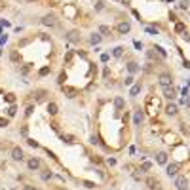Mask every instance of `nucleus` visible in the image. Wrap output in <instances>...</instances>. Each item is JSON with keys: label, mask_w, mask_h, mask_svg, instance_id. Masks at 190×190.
I'll use <instances>...</instances> for the list:
<instances>
[{"label": "nucleus", "mask_w": 190, "mask_h": 190, "mask_svg": "<svg viewBox=\"0 0 190 190\" xmlns=\"http://www.w3.org/2000/svg\"><path fill=\"white\" fill-rule=\"evenodd\" d=\"M175 186H177V190H188L186 177H177V179H175Z\"/></svg>", "instance_id": "1"}, {"label": "nucleus", "mask_w": 190, "mask_h": 190, "mask_svg": "<svg viewBox=\"0 0 190 190\" xmlns=\"http://www.w3.org/2000/svg\"><path fill=\"white\" fill-rule=\"evenodd\" d=\"M181 8H183V10L188 8V0H183V2H181Z\"/></svg>", "instance_id": "30"}, {"label": "nucleus", "mask_w": 190, "mask_h": 190, "mask_svg": "<svg viewBox=\"0 0 190 190\" xmlns=\"http://www.w3.org/2000/svg\"><path fill=\"white\" fill-rule=\"evenodd\" d=\"M139 91H141V86H133V87H131V91H129V95H137Z\"/></svg>", "instance_id": "20"}, {"label": "nucleus", "mask_w": 190, "mask_h": 190, "mask_svg": "<svg viewBox=\"0 0 190 190\" xmlns=\"http://www.w3.org/2000/svg\"><path fill=\"white\" fill-rule=\"evenodd\" d=\"M147 32H148V34H158V29H154V27H147Z\"/></svg>", "instance_id": "23"}, {"label": "nucleus", "mask_w": 190, "mask_h": 190, "mask_svg": "<svg viewBox=\"0 0 190 190\" xmlns=\"http://www.w3.org/2000/svg\"><path fill=\"white\" fill-rule=\"evenodd\" d=\"M141 122H143V112H141V110H137V112H135V116H133V124H135V126H139Z\"/></svg>", "instance_id": "14"}, {"label": "nucleus", "mask_w": 190, "mask_h": 190, "mask_svg": "<svg viewBox=\"0 0 190 190\" xmlns=\"http://www.w3.org/2000/svg\"><path fill=\"white\" fill-rule=\"evenodd\" d=\"M156 162L162 164V165H165V164H167V154H165V152H158V156H156Z\"/></svg>", "instance_id": "10"}, {"label": "nucleus", "mask_w": 190, "mask_h": 190, "mask_svg": "<svg viewBox=\"0 0 190 190\" xmlns=\"http://www.w3.org/2000/svg\"><path fill=\"white\" fill-rule=\"evenodd\" d=\"M165 112L169 114V116H175V114H177V107H175L173 103H169V105L165 107Z\"/></svg>", "instance_id": "13"}, {"label": "nucleus", "mask_w": 190, "mask_h": 190, "mask_svg": "<svg viewBox=\"0 0 190 190\" xmlns=\"http://www.w3.org/2000/svg\"><path fill=\"white\" fill-rule=\"evenodd\" d=\"M32 110H34L32 107H27V116H30V114H32Z\"/></svg>", "instance_id": "32"}, {"label": "nucleus", "mask_w": 190, "mask_h": 190, "mask_svg": "<svg viewBox=\"0 0 190 190\" xmlns=\"http://www.w3.org/2000/svg\"><path fill=\"white\" fill-rule=\"evenodd\" d=\"M42 25H46V27H55V25H57V21H55L53 15H44V17H42Z\"/></svg>", "instance_id": "4"}, {"label": "nucleus", "mask_w": 190, "mask_h": 190, "mask_svg": "<svg viewBox=\"0 0 190 190\" xmlns=\"http://www.w3.org/2000/svg\"><path fill=\"white\" fill-rule=\"evenodd\" d=\"M8 126V120L6 118H0V127H6Z\"/></svg>", "instance_id": "25"}, {"label": "nucleus", "mask_w": 190, "mask_h": 190, "mask_svg": "<svg viewBox=\"0 0 190 190\" xmlns=\"http://www.w3.org/2000/svg\"><path fill=\"white\" fill-rule=\"evenodd\" d=\"M51 179V171H44L42 173V181H50Z\"/></svg>", "instance_id": "21"}, {"label": "nucleus", "mask_w": 190, "mask_h": 190, "mask_svg": "<svg viewBox=\"0 0 190 190\" xmlns=\"http://www.w3.org/2000/svg\"><path fill=\"white\" fill-rule=\"evenodd\" d=\"M184 105H186V108H190V97H186V99H184Z\"/></svg>", "instance_id": "33"}, {"label": "nucleus", "mask_w": 190, "mask_h": 190, "mask_svg": "<svg viewBox=\"0 0 190 190\" xmlns=\"http://www.w3.org/2000/svg\"><path fill=\"white\" fill-rule=\"evenodd\" d=\"M177 171H179V164H169V165L165 167V173L169 175V177H175Z\"/></svg>", "instance_id": "7"}, {"label": "nucleus", "mask_w": 190, "mask_h": 190, "mask_svg": "<svg viewBox=\"0 0 190 190\" xmlns=\"http://www.w3.org/2000/svg\"><path fill=\"white\" fill-rule=\"evenodd\" d=\"M65 80H67V76H65V74H61V76H59V80H57V82H59V84H63Z\"/></svg>", "instance_id": "28"}, {"label": "nucleus", "mask_w": 190, "mask_h": 190, "mask_svg": "<svg viewBox=\"0 0 190 190\" xmlns=\"http://www.w3.org/2000/svg\"><path fill=\"white\" fill-rule=\"evenodd\" d=\"M116 30L120 32V34H127V32L131 30V25L127 23V21H120L118 27H116Z\"/></svg>", "instance_id": "2"}, {"label": "nucleus", "mask_w": 190, "mask_h": 190, "mask_svg": "<svg viewBox=\"0 0 190 190\" xmlns=\"http://www.w3.org/2000/svg\"><path fill=\"white\" fill-rule=\"evenodd\" d=\"M147 186H148L150 190H156V186H158V181H156L154 177H148V179H147Z\"/></svg>", "instance_id": "12"}, {"label": "nucleus", "mask_w": 190, "mask_h": 190, "mask_svg": "<svg viewBox=\"0 0 190 190\" xmlns=\"http://www.w3.org/2000/svg\"><path fill=\"white\" fill-rule=\"evenodd\" d=\"M48 112H50L51 116H55V114H57V105H55V103H50V105H48Z\"/></svg>", "instance_id": "16"}, {"label": "nucleus", "mask_w": 190, "mask_h": 190, "mask_svg": "<svg viewBox=\"0 0 190 190\" xmlns=\"http://www.w3.org/2000/svg\"><path fill=\"white\" fill-rule=\"evenodd\" d=\"M114 105H116V108H124V99L116 97V99H114Z\"/></svg>", "instance_id": "17"}, {"label": "nucleus", "mask_w": 190, "mask_h": 190, "mask_svg": "<svg viewBox=\"0 0 190 190\" xmlns=\"http://www.w3.org/2000/svg\"><path fill=\"white\" fill-rule=\"evenodd\" d=\"M101 40H103V36H101V34H97V32H93V34L89 36V42H91L93 46H97V44L101 42Z\"/></svg>", "instance_id": "11"}, {"label": "nucleus", "mask_w": 190, "mask_h": 190, "mask_svg": "<svg viewBox=\"0 0 190 190\" xmlns=\"http://www.w3.org/2000/svg\"><path fill=\"white\" fill-rule=\"evenodd\" d=\"M27 167H29L30 171H36L38 167H40V160H38V158H30V160L27 162Z\"/></svg>", "instance_id": "6"}, {"label": "nucleus", "mask_w": 190, "mask_h": 190, "mask_svg": "<svg viewBox=\"0 0 190 190\" xmlns=\"http://www.w3.org/2000/svg\"><path fill=\"white\" fill-rule=\"evenodd\" d=\"M23 156H25V154H23V150H21L19 147H15V148L12 150V158H14V160H17V162L23 160Z\"/></svg>", "instance_id": "8"}, {"label": "nucleus", "mask_w": 190, "mask_h": 190, "mask_svg": "<svg viewBox=\"0 0 190 190\" xmlns=\"http://www.w3.org/2000/svg\"><path fill=\"white\" fill-rule=\"evenodd\" d=\"M175 30H177V32H184V25H183V23H177V25H175Z\"/></svg>", "instance_id": "22"}, {"label": "nucleus", "mask_w": 190, "mask_h": 190, "mask_svg": "<svg viewBox=\"0 0 190 190\" xmlns=\"http://www.w3.org/2000/svg\"><path fill=\"white\" fill-rule=\"evenodd\" d=\"M127 71H129V72H131V74H135V72H137V71H139V65H137V63H135V61H131V63H129V65H127Z\"/></svg>", "instance_id": "15"}, {"label": "nucleus", "mask_w": 190, "mask_h": 190, "mask_svg": "<svg viewBox=\"0 0 190 190\" xmlns=\"http://www.w3.org/2000/svg\"><path fill=\"white\" fill-rule=\"evenodd\" d=\"M63 141H67V143H72V137H71V135H67V137H65V135H63Z\"/></svg>", "instance_id": "29"}, {"label": "nucleus", "mask_w": 190, "mask_h": 190, "mask_svg": "<svg viewBox=\"0 0 190 190\" xmlns=\"http://www.w3.org/2000/svg\"><path fill=\"white\" fill-rule=\"evenodd\" d=\"M17 59H19V55H17V53L14 51V53H12V61H17Z\"/></svg>", "instance_id": "31"}, {"label": "nucleus", "mask_w": 190, "mask_h": 190, "mask_svg": "<svg viewBox=\"0 0 190 190\" xmlns=\"http://www.w3.org/2000/svg\"><path fill=\"white\" fill-rule=\"evenodd\" d=\"M158 82H160L162 87H169V86H171V76H169V74H160Z\"/></svg>", "instance_id": "3"}, {"label": "nucleus", "mask_w": 190, "mask_h": 190, "mask_svg": "<svg viewBox=\"0 0 190 190\" xmlns=\"http://www.w3.org/2000/svg\"><path fill=\"white\" fill-rule=\"evenodd\" d=\"M23 190H36V186H30V184H27V186H25Z\"/></svg>", "instance_id": "34"}, {"label": "nucleus", "mask_w": 190, "mask_h": 190, "mask_svg": "<svg viewBox=\"0 0 190 190\" xmlns=\"http://www.w3.org/2000/svg\"><path fill=\"white\" fill-rule=\"evenodd\" d=\"M99 32H101V34H110V29L107 25H101V27H99Z\"/></svg>", "instance_id": "18"}, {"label": "nucleus", "mask_w": 190, "mask_h": 190, "mask_svg": "<svg viewBox=\"0 0 190 190\" xmlns=\"http://www.w3.org/2000/svg\"><path fill=\"white\" fill-rule=\"evenodd\" d=\"M15 110H17L15 107H10L8 108V116H15Z\"/></svg>", "instance_id": "24"}, {"label": "nucleus", "mask_w": 190, "mask_h": 190, "mask_svg": "<svg viewBox=\"0 0 190 190\" xmlns=\"http://www.w3.org/2000/svg\"><path fill=\"white\" fill-rule=\"evenodd\" d=\"M143 169H144V171L150 169V162H144V164H143Z\"/></svg>", "instance_id": "27"}, {"label": "nucleus", "mask_w": 190, "mask_h": 190, "mask_svg": "<svg viewBox=\"0 0 190 190\" xmlns=\"http://www.w3.org/2000/svg\"><path fill=\"white\" fill-rule=\"evenodd\" d=\"M164 97H165V99H171V101H173V99L177 97V93H175L173 86H169V87H164Z\"/></svg>", "instance_id": "5"}, {"label": "nucleus", "mask_w": 190, "mask_h": 190, "mask_svg": "<svg viewBox=\"0 0 190 190\" xmlns=\"http://www.w3.org/2000/svg\"><path fill=\"white\" fill-rule=\"evenodd\" d=\"M67 38H69L71 42H80V32H78V30H71L69 34H67Z\"/></svg>", "instance_id": "9"}, {"label": "nucleus", "mask_w": 190, "mask_h": 190, "mask_svg": "<svg viewBox=\"0 0 190 190\" xmlns=\"http://www.w3.org/2000/svg\"><path fill=\"white\" fill-rule=\"evenodd\" d=\"M124 53V48L122 46H118V48H114V57H120V55Z\"/></svg>", "instance_id": "19"}, {"label": "nucleus", "mask_w": 190, "mask_h": 190, "mask_svg": "<svg viewBox=\"0 0 190 190\" xmlns=\"http://www.w3.org/2000/svg\"><path fill=\"white\" fill-rule=\"evenodd\" d=\"M131 84H133V76H127L126 78V86H131Z\"/></svg>", "instance_id": "26"}]
</instances>
